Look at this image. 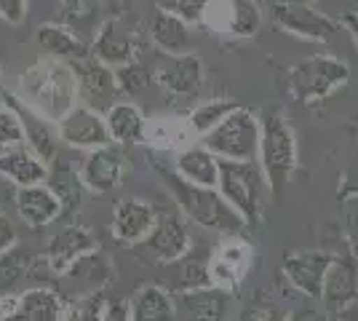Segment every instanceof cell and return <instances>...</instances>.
I'll list each match as a JSON object with an SVG mask.
<instances>
[{
    "mask_svg": "<svg viewBox=\"0 0 358 321\" xmlns=\"http://www.w3.org/2000/svg\"><path fill=\"white\" fill-rule=\"evenodd\" d=\"M22 102L48 123H59L78 105V78L70 62L38 59L19 80Z\"/></svg>",
    "mask_w": 358,
    "mask_h": 321,
    "instance_id": "6da1fadb",
    "label": "cell"
},
{
    "mask_svg": "<svg viewBox=\"0 0 358 321\" xmlns=\"http://www.w3.org/2000/svg\"><path fill=\"white\" fill-rule=\"evenodd\" d=\"M152 169L164 180L169 193L174 196L177 206L187 220L198 222L201 228L220 230L224 236H238L243 220L224 204V199L217 193V187H201V185L185 183L174 169L161 166V164H152Z\"/></svg>",
    "mask_w": 358,
    "mask_h": 321,
    "instance_id": "7a4b0ae2",
    "label": "cell"
},
{
    "mask_svg": "<svg viewBox=\"0 0 358 321\" xmlns=\"http://www.w3.org/2000/svg\"><path fill=\"white\" fill-rule=\"evenodd\" d=\"M259 169L273 193H278L297 169V134L278 107L259 118Z\"/></svg>",
    "mask_w": 358,
    "mask_h": 321,
    "instance_id": "3957f363",
    "label": "cell"
},
{
    "mask_svg": "<svg viewBox=\"0 0 358 321\" xmlns=\"http://www.w3.org/2000/svg\"><path fill=\"white\" fill-rule=\"evenodd\" d=\"M265 190H268V183L257 161H220L217 193L246 225L262 222Z\"/></svg>",
    "mask_w": 358,
    "mask_h": 321,
    "instance_id": "277c9868",
    "label": "cell"
},
{
    "mask_svg": "<svg viewBox=\"0 0 358 321\" xmlns=\"http://www.w3.org/2000/svg\"><path fill=\"white\" fill-rule=\"evenodd\" d=\"M201 145L220 161H257L259 155V121L252 110L236 107L227 118L217 123L209 134L201 137Z\"/></svg>",
    "mask_w": 358,
    "mask_h": 321,
    "instance_id": "5b68a950",
    "label": "cell"
},
{
    "mask_svg": "<svg viewBox=\"0 0 358 321\" xmlns=\"http://www.w3.org/2000/svg\"><path fill=\"white\" fill-rule=\"evenodd\" d=\"M350 80L348 62L337 59L331 54H315L310 59L299 62L289 70V86L292 94L302 105H318L329 94H334L340 86Z\"/></svg>",
    "mask_w": 358,
    "mask_h": 321,
    "instance_id": "8992f818",
    "label": "cell"
},
{
    "mask_svg": "<svg viewBox=\"0 0 358 321\" xmlns=\"http://www.w3.org/2000/svg\"><path fill=\"white\" fill-rule=\"evenodd\" d=\"M270 14L281 30H286L289 35H297V38H305V41H329L337 32L334 19L315 11L313 6H308L302 0H275Z\"/></svg>",
    "mask_w": 358,
    "mask_h": 321,
    "instance_id": "52a82bcc",
    "label": "cell"
},
{
    "mask_svg": "<svg viewBox=\"0 0 358 321\" xmlns=\"http://www.w3.org/2000/svg\"><path fill=\"white\" fill-rule=\"evenodd\" d=\"M0 308L8 321H62L64 316L62 294L51 287H35L22 294L0 297Z\"/></svg>",
    "mask_w": 358,
    "mask_h": 321,
    "instance_id": "ba28073f",
    "label": "cell"
},
{
    "mask_svg": "<svg viewBox=\"0 0 358 321\" xmlns=\"http://www.w3.org/2000/svg\"><path fill=\"white\" fill-rule=\"evenodd\" d=\"M59 137L78 150H96V148H107L113 145L110 134H107L105 115L99 110L89 105H75L64 118L59 121Z\"/></svg>",
    "mask_w": 358,
    "mask_h": 321,
    "instance_id": "9c48e42d",
    "label": "cell"
},
{
    "mask_svg": "<svg viewBox=\"0 0 358 321\" xmlns=\"http://www.w3.org/2000/svg\"><path fill=\"white\" fill-rule=\"evenodd\" d=\"M249 262H252V246L238 236H224V241L214 249L209 260V284L222 292L236 290L249 271Z\"/></svg>",
    "mask_w": 358,
    "mask_h": 321,
    "instance_id": "30bf717a",
    "label": "cell"
},
{
    "mask_svg": "<svg viewBox=\"0 0 358 321\" xmlns=\"http://www.w3.org/2000/svg\"><path fill=\"white\" fill-rule=\"evenodd\" d=\"M155 83L164 89L166 94H174L182 99H190L201 92L203 86V62L198 54L187 51V54H177V57H166L158 70L152 73Z\"/></svg>",
    "mask_w": 358,
    "mask_h": 321,
    "instance_id": "8fae6325",
    "label": "cell"
},
{
    "mask_svg": "<svg viewBox=\"0 0 358 321\" xmlns=\"http://www.w3.org/2000/svg\"><path fill=\"white\" fill-rule=\"evenodd\" d=\"M321 300L327 311L343 313L358 300V257L356 255H340L331 257L329 262L327 278H324V290Z\"/></svg>",
    "mask_w": 358,
    "mask_h": 321,
    "instance_id": "7c38bea8",
    "label": "cell"
},
{
    "mask_svg": "<svg viewBox=\"0 0 358 321\" xmlns=\"http://www.w3.org/2000/svg\"><path fill=\"white\" fill-rule=\"evenodd\" d=\"M145 244L158 262H179L190 252V228L185 217L177 212L158 214Z\"/></svg>",
    "mask_w": 358,
    "mask_h": 321,
    "instance_id": "4fadbf2b",
    "label": "cell"
},
{
    "mask_svg": "<svg viewBox=\"0 0 358 321\" xmlns=\"http://www.w3.org/2000/svg\"><path fill=\"white\" fill-rule=\"evenodd\" d=\"M331 255L321 249H308V252H292L284 260V276L297 292H302L310 300H321L324 278H327Z\"/></svg>",
    "mask_w": 358,
    "mask_h": 321,
    "instance_id": "5bb4252c",
    "label": "cell"
},
{
    "mask_svg": "<svg viewBox=\"0 0 358 321\" xmlns=\"http://www.w3.org/2000/svg\"><path fill=\"white\" fill-rule=\"evenodd\" d=\"M123 180V155L118 148L107 145L86 153V161L80 166V183L94 196L113 193Z\"/></svg>",
    "mask_w": 358,
    "mask_h": 321,
    "instance_id": "9a60e30c",
    "label": "cell"
},
{
    "mask_svg": "<svg viewBox=\"0 0 358 321\" xmlns=\"http://www.w3.org/2000/svg\"><path fill=\"white\" fill-rule=\"evenodd\" d=\"M0 97H3L0 105L11 107L16 115H19L22 129H24V142H27V148H30L32 153L38 155L45 166H48V164L57 158V137H54V131H51L48 121L41 118L38 113H32L22 99H16L14 94H8L3 86H0Z\"/></svg>",
    "mask_w": 358,
    "mask_h": 321,
    "instance_id": "2e32d148",
    "label": "cell"
},
{
    "mask_svg": "<svg viewBox=\"0 0 358 321\" xmlns=\"http://www.w3.org/2000/svg\"><path fill=\"white\" fill-rule=\"evenodd\" d=\"M158 220V212L152 204L142 199H126L120 201L113 212V236L123 244H139L150 236V230Z\"/></svg>",
    "mask_w": 358,
    "mask_h": 321,
    "instance_id": "e0dca14e",
    "label": "cell"
},
{
    "mask_svg": "<svg viewBox=\"0 0 358 321\" xmlns=\"http://www.w3.org/2000/svg\"><path fill=\"white\" fill-rule=\"evenodd\" d=\"M91 252H96V241L89 230L80 228V225H67L48 241L45 257L51 262V268L57 271V276H64L75 262Z\"/></svg>",
    "mask_w": 358,
    "mask_h": 321,
    "instance_id": "ac0fdd59",
    "label": "cell"
},
{
    "mask_svg": "<svg viewBox=\"0 0 358 321\" xmlns=\"http://www.w3.org/2000/svg\"><path fill=\"white\" fill-rule=\"evenodd\" d=\"M227 311V292L203 287L174 294L177 321H222Z\"/></svg>",
    "mask_w": 358,
    "mask_h": 321,
    "instance_id": "d6986e66",
    "label": "cell"
},
{
    "mask_svg": "<svg viewBox=\"0 0 358 321\" xmlns=\"http://www.w3.org/2000/svg\"><path fill=\"white\" fill-rule=\"evenodd\" d=\"M35 41H38V46L43 48L45 54L51 57V59H59V62H80V59H89L91 51H89V43L73 32L67 24H62V22H48V24H41L38 30H35Z\"/></svg>",
    "mask_w": 358,
    "mask_h": 321,
    "instance_id": "ffe728a7",
    "label": "cell"
},
{
    "mask_svg": "<svg viewBox=\"0 0 358 321\" xmlns=\"http://www.w3.org/2000/svg\"><path fill=\"white\" fill-rule=\"evenodd\" d=\"M45 187L57 196L62 204V217L59 220H73L80 204H83V183H80V171H75L67 161L54 158L48 166V177H45Z\"/></svg>",
    "mask_w": 358,
    "mask_h": 321,
    "instance_id": "44dd1931",
    "label": "cell"
},
{
    "mask_svg": "<svg viewBox=\"0 0 358 321\" xmlns=\"http://www.w3.org/2000/svg\"><path fill=\"white\" fill-rule=\"evenodd\" d=\"M16 212L30 228H43L62 217V204L45 185H30L16 190Z\"/></svg>",
    "mask_w": 358,
    "mask_h": 321,
    "instance_id": "7402d4cb",
    "label": "cell"
},
{
    "mask_svg": "<svg viewBox=\"0 0 358 321\" xmlns=\"http://www.w3.org/2000/svg\"><path fill=\"white\" fill-rule=\"evenodd\" d=\"M75 78H78V89L89 97V107H94L96 102H105L107 107L113 105L110 99L118 92V80H115V70H110L107 64L96 62L94 57L89 59L73 62Z\"/></svg>",
    "mask_w": 358,
    "mask_h": 321,
    "instance_id": "603a6c76",
    "label": "cell"
},
{
    "mask_svg": "<svg viewBox=\"0 0 358 321\" xmlns=\"http://www.w3.org/2000/svg\"><path fill=\"white\" fill-rule=\"evenodd\" d=\"M89 51L96 62L107 64L110 70H113V67L118 70L123 64L134 62L136 48H134V41H131L129 35H123L115 22H102L99 30L94 32V41H91Z\"/></svg>",
    "mask_w": 358,
    "mask_h": 321,
    "instance_id": "cb8c5ba5",
    "label": "cell"
},
{
    "mask_svg": "<svg viewBox=\"0 0 358 321\" xmlns=\"http://www.w3.org/2000/svg\"><path fill=\"white\" fill-rule=\"evenodd\" d=\"M0 174L8 177L16 187H30V185L45 183L48 166L27 145H19L11 150H0Z\"/></svg>",
    "mask_w": 358,
    "mask_h": 321,
    "instance_id": "d4e9b609",
    "label": "cell"
},
{
    "mask_svg": "<svg viewBox=\"0 0 358 321\" xmlns=\"http://www.w3.org/2000/svg\"><path fill=\"white\" fill-rule=\"evenodd\" d=\"M105 123L110 142L115 145H136L145 142V129L148 121L142 115V110L131 102H113L105 110Z\"/></svg>",
    "mask_w": 358,
    "mask_h": 321,
    "instance_id": "484cf974",
    "label": "cell"
},
{
    "mask_svg": "<svg viewBox=\"0 0 358 321\" xmlns=\"http://www.w3.org/2000/svg\"><path fill=\"white\" fill-rule=\"evenodd\" d=\"M174 171L185 183L201 185V187H217L220 183V158L209 153L203 145L179 150L174 161Z\"/></svg>",
    "mask_w": 358,
    "mask_h": 321,
    "instance_id": "4316f807",
    "label": "cell"
},
{
    "mask_svg": "<svg viewBox=\"0 0 358 321\" xmlns=\"http://www.w3.org/2000/svg\"><path fill=\"white\" fill-rule=\"evenodd\" d=\"M222 19L217 30L227 32L233 38H252L262 24V11L257 0H222Z\"/></svg>",
    "mask_w": 358,
    "mask_h": 321,
    "instance_id": "83f0119b",
    "label": "cell"
},
{
    "mask_svg": "<svg viewBox=\"0 0 358 321\" xmlns=\"http://www.w3.org/2000/svg\"><path fill=\"white\" fill-rule=\"evenodd\" d=\"M150 41L155 46L166 51L169 57H177V54H187L190 46V24H185L177 16L158 11L150 22Z\"/></svg>",
    "mask_w": 358,
    "mask_h": 321,
    "instance_id": "f1b7e54d",
    "label": "cell"
},
{
    "mask_svg": "<svg viewBox=\"0 0 358 321\" xmlns=\"http://www.w3.org/2000/svg\"><path fill=\"white\" fill-rule=\"evenodd\" d=\"M131 321H177L174 294L164 287H142L131 300Z\"/></svg>",
    "mask_w": 358,
    "mask_h": 321,
    "instance_id": "f546056e",
    "label": "cell"
},
{
    "mask_svg": "<svg viewBox=\"0 0 358 321\" xmlns=\"http://www.w3.org/2000/svg\"><path fill=\"white\" fill-rule=\"evenodd\" d=\"M59 11H62V24H67L78 35L80 32L99 30L102 0H59Z\"/></svg>",
    "mask_w": 358,
    "mask_h": 321,
    "instance_id": "4dcf8cb0",
    "label": "cell"
},
{
    "mask_svg": "<svg viewBox=\"0 0 358 321\" xmlns=\"http://www.w3.org/2000/svg\"><path fill=\"white\" fill-rule=\"evenodd\" d=\"M236 107H241V105L233 102V99H206V102H201L198 107H193L190 115H187V126H190L193 137L209 134L211 129L222 121V118H227Z\"/></svg>",
    "mask_w": 358,
    "mask_h": 321,
    "instance_id": "1f68e13d",
    "label": "cell"
},
{
    "mask_svg": "<svg viewBox=\"0 0 358 321\" xmlns=\"http://www.w3.org/2000/svg\"><path fill=\"white\" fill-rule=\"evenodd\" d=\"M107 306H110V300H107L105 290L83 292V294H78L75 300H70L64 306L62 321H102Z\"/></svg>",
    "mask_w": 358,
    "mask_h": 321,
    "instance_id": "d6a6232c",
    "label": "cell"
},
{
    "mask_svg": "<svg viewBox=\"0 0 358 321\" xmlns=\"http://www.w3.org/2000/svg\"><path fill=\"white\" fill-rule=\"evenodd\" d=\"M110 265L107 260L99 255V252H91L86 257H80V260L75 262L73 268L67 271V278H78V281H86V287H91V292L102 290V284H105V278L110 276L107 271Z\"/></svg>",
    "mask_w": 358,
    "mask_h": 321,
    "instance_id": "836d02e7",
    "label": "cell"
},
{
    "mask_svg": "<svg viewBox=\"0 0 358 321\" xmlns=\"http://www.w3.org/2000/svg\"><path fill=\"white\" fill-rule=\"evenodd\" d=\"M24 273H27V257L19 249H8L6 255H0V297L14 294L16 284Z\"/></svg>",
    "mask_w": 358,
    "mask_h": 321,
    "instance_id": "e575fe53",
    "label": "cell"
},
{
    "mask_svg": "<svg viewBox=\"0 0 358 321\" xmlns=\"http://www.w3.org/2000/svg\"><path fill=\"white\" fill-rule=\"evenodd\" d=\"M115 80H118V92L136 94V92H145L155 78H152V70H150L148 64L134 59L115 70Z\"/></svg>",
    "mask_w": 358,
    "mask_h": 321,
    "instance_id": "d590c367",
    "label": "cell"
},
{
    "mask_svg": "<svg viewBox=\"0 0 358 321\" xmlns=\"http://www.w3.org/2000/svg\"><path fill=\"white\" fill-rule=\"evenodd\" d=\"M158 11L177 16L185 24H201L211 0H155Z\"/></svg>",
    "mask_w": 358,
    "mask_h": 321,
    "instance_id": "8d00e7d4",
    "label": "cell"
},
{
    "mask_svg": "<svg viewBox=\"0 0 358 321\" xmlns=\"http://www.w3.org/2000/svg\"><path fill=\"white\" fill-rule=\"evenodd\" d=\"M24 145V129L11 107L0 105V150H11Z\"/></svg>",
    "mask_w": 358,
    "mask_h": 321,
    "instance_id": "74e56055",
    "label": "cell"
},
{
    "mask_svg": "<svg viewBox=\"0 0 358 321\" xmlns=\"http://www.w3.org/2000/svg\"><path fill=\"white\" fill-rule=\"evenodd\" d=\"M27 278H30L35 287H51L59 276H57V271L51 268V262H48V257L45 255H38V257H32V260H27Z\"/></svg>",
    "mask_w": 358,
    "mask_h": 321,
    "instance_id": "f35d334b",
    "label": "cell"
},
{
    "mask_svg": "<svg viewBox=\"0 0 358 321\" xmlns=\"http://www.w3.org/2000/svg\"><path fill=\"white\" fill-rule=\"evenodd\" d=\"M345 238H348V246H350V255L358 257V199H348L345 201Z\"/></svg>",
    "mask_w": 358,
    "mask_h": 321,
    "instance_id": "ab89813d",
    "label": "cell"
},
{
    "mask_svg": "<svg viewBox=\"0 0 358 321\" xmlns=\"http://www.w3.org/2000/svg\"><path fill=\"white\" fill-rule=\"evenodd\" d=\"M0 19L8 24H22L27 19V0H0Z\"/></svg>",
    "mask_w": 358,
    "mask_h": 321,
    "instance_id": "60d3db41",
    "label": "cell"
},
{
    "mask_svg": "<svg viewBox=\"0 0 358 321\" xmlns=\"http://www.w3.org/2000/svg\"><path fill=\"white\" fill-rule=\"evenodd\" d=\"M241 321H284V316L268 303H252V306L243 311Z\"/></svg>",
    "mask_w": 358,
    "mask_h": 321,
    "instance_id": "b9f144b4",
    "label": "cell"
},
{
    "mask_svg": "<svg viewBox=\"0 0 358 321\" xmlns=\"http://www.w3.org/2000/svg\"><path fill=\"white\" fill-rule=\"evenodd\" d=\"M16 244V225L11 222V217L0 209V255H6L8 249H14Z\"/></svg>",
    "mask_w": 358,
    "mask_h": 321,
    "instance_id": "7bdbcfd3",
    "label": "cell"
},
{
    "mask_svg": "<svg viewBox=\"0 0 358 321\" xmlns=\"http://www.w3.org/2000/svg\"><path fill=\"white\" fill-rule=\"evenodd\" d=\"M337 199H340V201L358 199V164L343 177V183H340V190H337Z\"/></svg>",
    "mask_w": 358,
    "mask_h": 321,
    "instance_id": "ee69618b",
    "label": "cell"
},
{
    "mask_svg": "<svg viewBox=\"0 0 358 321\" xmlns=\"http://www.w3.org/2000/svg\"><path fill=\"white\" fill-rule=\"evenodd\" d=\"M284 321H329L327 316V308H315V306H305L292 311Z\"/></svg>",
    "mask_w": 358,
    "mask_h": 321,
    "instance_id": "f6af8a7d",
    "label": "cell"
},
{
    "mask_svg": "<svg viewBox=\"0 0 358 321\" xmlns=\"http://www.w3.org/2000/svg\"><path fill=\"white\" fill-rule=\"evenodd\" d=\"M102 321H131V308L126 303H110Z\"/></svg>",
    "mask_w": 358,
    "mask_h": 321,
    "instance_id": "bcb514c9",
    "label": "cell"
},
{
    "mask_svg": "<svg viewBox=\"0 0 358 321\" xmlns=\"http://www.w3.org/2000/svg\"><path fill=\"white\" fill-rule=\"evenodd\" d=\"M343 24L348 27V32L353 35V41L358 43V14H345L343 16Z\"/></svg>",
    "mask_w": 358,
    "mask_h": 321,
    "instance_id": "7dc6e473",
    "label": "cell"
},
{
    "mask_svg": "<svg viewBox=\"0 0 358 321\" xmlns=\"http://www.w3.org/2000/svg\"><path fill=\"white\" fill-rule=\"evenodd\" d=\"M340 316H343V321H358V311H353V308H348V311H343Z\"/></svg>",
    "mask_w": 358,
    "mask_h": 321,
    "instance_id": "c3c4849f",
    "label": "cell"
},
{
    "mask_svg": "<svg viewBox=\"0 0 358 321\" xmlns=\"http://www.w3.org/2000/svg\"><path fill=\"white\" fill-rule=\"evenodd\" d=\"M0 321H6V316H3V308H0Z\"/></svg>",
    "mask_w": 358,
    "mask_h": 321,
    "instance_id": "681fc988",
    "label": "cell"
}]
</instances>
